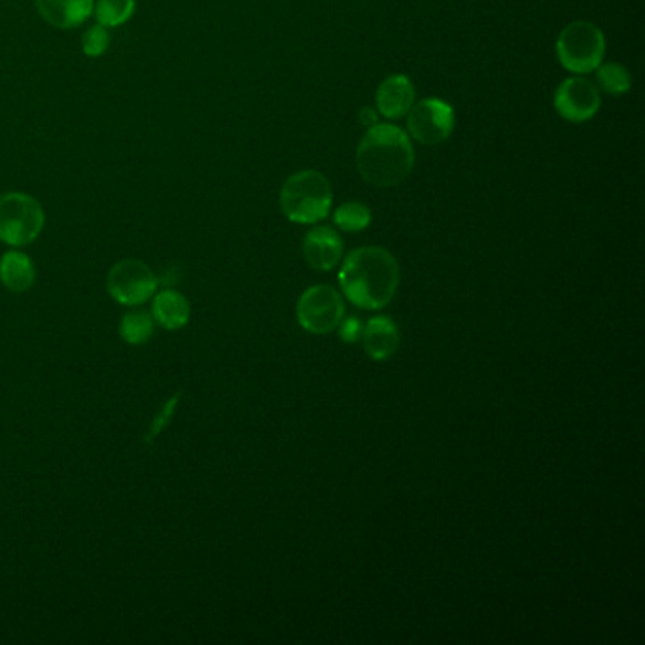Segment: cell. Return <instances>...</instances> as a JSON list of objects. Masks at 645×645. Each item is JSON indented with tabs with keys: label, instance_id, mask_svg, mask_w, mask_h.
Wrapping results in <instances>:
<instances>
[{
	"label": "cell",
	"instance_id": "6da1fadb",
	"mask_svg": "<svg viewBox=\"0 0 645 645\" xmlns=\"http://www.w3.org/2000/svg\"><path fill=\"white\" fill-rule=\"evenodd\" d=\"M342 294L350 304L379 310L392 302L400 286V265L387 249L362 246L349 252L339 271Z\"/></svg>",
	"mask_w": 645,
	"mask_h": 645
},
{
	"label": "cell",
	"instance_id": "7a4b0ae2",
	"mask_svg": "<svg viewBox=\"0 0 645 645\" xmlns=\"http://www.w3.org/2000/svg\"><path fill=\"white\" fill-rule=\"evenodd\" d=\"M356 167L368 184L394 188L415 167V150L408 133L392 124L368 127L356 148Z\"/></svg>",
	"mask_w": 645,
	"mask_h": 645
},
{
	"label": "cell",
	"instance_id": "3957f363",
	"mask_svg": "<svg viewBox=\"0 0 645 645\" xmlns=\"http://www.w3.org/2000/svg\"><path fill=\"white\" fill-rule=\"evenodd\" d=\"M334 191L322 172L299 171L292 175L281 190V211L294 224H317L328 218Z\"/></svg>",
	"mask_w": 645,
	"mask_h": 645
},
{
	"label": "cell",
	"instance_id": "277c9868",
	"mask_svg": "<svg viewBox=\"0 0 645 645\" xmlns=\"http://www.w3.org/2000/svg\"><path fill=\"white\" fill-rule=\"evenodd\" d=\"M557 55L570 73H594L606 55V39L591 21H573L560 31Z\"/></svg>",
	"mask_w": 645,
	"mask_h": 645
},
{
	"label": "cell",
	"instance_id": "5b68a950",
	"mask_svg": "<svg viewBox=\"0 0 645 645\" xmlns=\"http://www.w3.org/2000/svg\"><path fill=\"white\" fill-rule=\"evenodd\" d=\"M46 224L42 204L21 191L0 195V241L10 246H27L39 239Z\"/></svg>",
	"mask_w": 645,
	"mask_h": 645
},
{
	"label": "cell",
	"instance_id": "8992f818",
	"mask_svg": "<svg viewBox=\"0 0 645 645\" xmlns=\"http://www.w3.org/2000/svg\"><path fill=\"white\" fill-rule=\"evenodd\" d=\"M296 315L297 322L305 331L315 336L331 334L345 318L341 294L326 284L313 286L299 297Z\"/></svg>",
	"mask_w": 645,
	"mask_h": 645
},
{
	"label": "cell",
	"instance_id": "52a82bcc",
	"mask_svg": "<svg viewBox=\"0 0 645 645\" xmlns=\"http://www.w3.org/2000/svg\"><path fill=\"white\" fill-rule=\"evenodd\" d=\"M158 277L140 260H121L106 277V290L114 302L126 307L146 304L158 290Z\"/></svg>",
	"mask_w": 645,
	"mask_h": 645
},
{
	"label": "cell",
	"instance_id": "ba28073f",
	"mask_svg": "<svg viewBox=\"0 0 645 645\" xmlns=\"http://www.w3.org/2000/svg\"><path fill=\"white\" fill-rule=\"evenodd\" d=\"M455 110L442 99H422L408 113V131L419 145H442L455 129Z\"/></svg>",
	"mask_w": 645,
	"mask_h": 645
},
{
	"label": "cell",
	"instance_id": "9c48e42d",
	"mask_svg": "<svg viewBox=\"0 0 645 645\" xmlns=\"http://www.w3.org/2000/svg\"><path fill=\"white\" fill-rule=\"evenodd\" d=\"M602 105L600 89L591 80L583 76H572L560 84L554 93V110L560 118L581 124L594 118Z\"/></svg>",
	"mask_w": 645,
	"mask_h": 645
},
{
	"label": "cell",
	"instance_id": "30bf717a",
	"mask_svg": "<svg viewBox=\"0 0 645 645\" xmlns=\"http://www.w3.org/2000/svg\"><path fill=\"white\" fill-rule=\"evenodd\" d=\"M304 256L305 262L313 269H334L341 262L342 239L331 228H326V225L315 228L305 235Z\"/></svg>",
	"mask_w": 645,
	"mask_h": 645
},
{
	"label": "cell",
	"instance_id": "8fae6325",
	"mask_svg": "<svg viewBox=\"0 0 645 645\" xmlns=\"http://www.w3.org/2000/svg\"><path fill=\"white\" fill-rule=\"evenodd\" d=\"M376 103L382 118H403L415 105V86L405 74H392L377 89Z\"/></svg>",
	"mask_w": 645,
	"mask_h": 645
},
{
	"label": "cell",
	"instance_id": "7c38bea8",
	"mask_svg": "<svg viewBox=\"0 0 645 645\" xmlns=\"http://www.w3.org/2000/svg\"><path fill=\"white\" fill-rule=\"evenodd\" d=\"M362 342L363 350L371 360L384 362L392 358L400 347V329L392 318L379 315L363 326Z\"/></svg>",
	"mask_w": 645,
	"mask_h": 645
},
{
	"label": "cell",
	"instance_id": "4fadbf2b",
	"mask_svg": "<svg viewBox=\"0 0 645 645\" xmlns=\"http://www.w3.org/2000/svg\"><path fill=\"white\" fill-rule=\"evenodd\" d=\"M40 15L57 29H76L92 15L93 0H34Z\"/></svg>",
	"mask_w": 645,
	"mask_h": 645
},
{
	"label": "cell",
	"instance_id": "5bb4252c",
	"mask_svg": "<svg viewBox=\"0 0 645 645\" xmlns=\"http://www.w3.org/2000/svg\"><path fill=\"white\" fill-rule=\"evenodd\" d=\"M152 317L156 324L169 331H178L190 322L191 305L184 294L161 290L154 296Z\"/></svg>",
	"mask_w": 645,
	"mask_h": 645
},
{
	"label": "cell",
	"instance_id": "9a60e30c",
	"mask_svg": "<svg viewBox=\"0 0 645 645\" xmlns=\"http://www.w3.org/2000/svg\"><path fill=\"white\" fill-rule=\"evenodd\" d=\"M36 269L33 260L20 251H8L0 257V283L13 294L33 288Z\"/></svg>",
	"mask_w": 645,
	"mask_h": 645
},
{
	"label": "cell",
	"instance_id": "2e32d148",
	"mask_svg": "<svg viewBox=\"0 0 645 645\" xmlns=\"http://www.w3.org/2000/svg\"><path fill=\"white\" fill-rule=\"evenodd\" d=\"M154 328H156V320H154L150 313H146V310H129L119 320V337L127 345L139 347V345H145V342L152 339Z\"/></svg>",
	"mask_w": 645,
	"mask_h": 645
},
{
	"label": "cell",
	"instance_id": "e0dca14e",
	"mask_svg": "<svg viewBox=\"0 0 645 645\" xmlns=\"http://www.w3.org/2000/svg\"><path fill=\"white\" fill-rule=\"evenodd\" d=\"M596 82L602 87V92L615 95V97L625 95L633 86L631 73L626 71L625 66L621 63H604V61L596 66Z\"/></svg>",
	"mask_w": 645,
	"mask_h": 645
},
{
	"label": "cell",
	"instance_id": "ac0fdd59",
	"mask_svg": "<svg viewBox=\"0 0 645 645\" xmlns=\"http://www.w3.org/2000/svg\"><path fill=\"white\" fill-rule=\"evenodd\" d=\"M135 8H137L135 0H97L93 10L99 25L108 29V27L124 25L131 20Z\"/></svg>",
	"mask_w": 645,
	"mask_h": 645
},
{
	"label": "cell",
	"instance_id": "d6986e66",
	"mask_svg": "<svg viewBox=\"0 0 645 645\" xmlns=\"http://www.w3.org/2000/svg\"><path fill=\"white\" fill-rule=\"evenodd\" d=\"M334 222L339 230L347 231V233H358L371 224V211H369L368 204L350 201V203L341 204L337 209Z\"/></svg>",
	"mask_w": 645,
	"mask_h": 645
},
{
	"label": "cell",
	"instance_id": "ffe728a7",
	"mask_svg": "<svg viewBox=\"0 0 645 645\" xmlns=\"http://www.w3.org/2000/svg\"><path fill=\"white\" fill-rule=\"evenodd\" d=\"M178 402H180V392L171 395V398L163 403V408L159 409L158 415L154 416L152 424H150V429L146 432V443L156 442L158 435L171 424L172 416L177 413Z\"/></svg>",
	"mask_w": 645,
	"mask_h": 645
},
{
	"label": "cell",
	"instance_id": "44dd1931",
	"mask_svg": "<svg viewBox=\"0 0 645 645\" xmlns=\"http://www.w3.org/2000/svg\"><path fill=\"white\" fill-rule=\"evenodd\" d=\"M108 44H110L108 29L99 25V23L89 27L86 34H84V39H82V50H84L87 57H99L108 50Z\"/></svg>",
	"mask_w": 645,
	"mask_h": 645
},
{
	"label": "cell",
	"instance_id": "7402d4cb",
	"mask_svg": "<svg viewBox=\"0 0 645 645\" xmlns=\"http://www.w3.org/2000/svg\"><path fill=\"white\" fill-rule=\"evenodd\" d=\"M363 324L358 320V318H342V322L339 324V337H341L345 342H356L358 339H362Z\"/></svg>",
	"mask_w": 645,
	"mask_h": 645
},
{
	"label": "cell",
	"instance_id": "603a6c76",
	"mask_svg": "<svg viewBox=\"0 0 645 645\" xmlns=\"http://www.w3.org/2000/svg\"><path fill=\"white\" fill-rule=\"evenodd\" d=\"M358 118H360V121L366 127H373L376 124H379V116H377L376 110L371 106H363L360 114H358Z\"/></svg>",
	"mask_w": 645,
	"mask_h": 645
}]
</instances>
